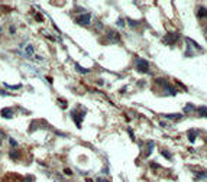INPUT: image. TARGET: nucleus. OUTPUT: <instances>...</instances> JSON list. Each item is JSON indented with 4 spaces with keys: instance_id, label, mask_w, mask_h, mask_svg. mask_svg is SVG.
Segmentation results:
<instances>
[{
    "instance_id": "4be33fe9",
    "label": "nucleus",
    "mask_w": 207,
    "mask_h": 182,
    "mask_svg": "<svg viewBox=\"0 0 207 182\" xmlns=\"http://www.w3.org/2000/svg\"><path fill=\"white\" fill-rule=\"evenodd\" d=\"M116 25H119V28H125V20H123V19H117Z\"/></svg>"
},
{
    "instance_id": "f3484780",
    "label": "nucleus",
    "mask_w": 207,
    "mask_h": 182,
    "mask_svg": "<svg viewBox=\"0 0 207 182\" xmlns=\"http://www.w3.org/2000/svg\"><path fill=\"white\" fill-rule=\"evenodd\" d=\"M10 158L15 159V161H18V159L20 158V153L18 152V150H10Z\"/></svg>"
},
{
    "instance_id": "2eb2a0df",
    "label": "nucleus",
    "mask_w": 207,
    "mask_h": 182,
    "mask_svg": "<svg viewBox=\"0 0 207 182\" xmlns=\"http://www.w3.org/2000/svg\"><path fill=\"white\" fill-rule=\"evenodd\" d=\"M194 110H196V107H194L191 103L186 104V107H184V113H187V114H190V113H191V111H194Z\"/></svg>"
},
{
    "instance_id": "f03ea898",
    "label": "nucleus",
    "mask_w": 207,
    "mask_h": 182,
    "mask_svg": "<svg viewBox=\"0 0 207 182\" xmlns=\"http://www.w3.org/2000/svg\"><path fill=\"white\" fill-rule=\"evenodd\" d=\"M136 70L142 74H149V62L143 58L136 59Z\"/></svg>"
},
{
    "instance_id": "7ed1b4c3",
    "label": "nucleus",
    "mask_w": 207,
    "mask_h": 182,
    "mask_svg": "<svg viewBox=\"0 0 207 182\" xmlns=\"http://www.w3.org/2000/svg\"><path fill=\"white\" fill-rule=\"evenodd\" d=\"M91 22V15L90 13H81L75 18V23L80 26H88Z\"/></svg>"
},
{
    "instance_id": "393cba45",
    "label": "nucleus",
    "mask_w": 207,
    "mask_h": 182,
    "mask_svg": "<svg viewBox=\"0 0 207 182\" xmlns=\"http://www.w3.org/2000/svg\"><path fill=\"white\" fill-rule=\"evenodd\" d=\"M127 133H129L130 139H132V140H135V135H133V132H132V129H127Z\"/></svg>"
},
{
    "instance_id": "39448f33",
    "label": "nucleus",
    "mask_w": 207,
    "mask_h": 182,
    "mask_svg": "<svg viewBox=\"0 0 207 182\" xmlns=\"http://www.w3.org/2000/svg\"><path fill=\"white\" fill-rule=\"evenodd\" d=\"M186 44H187V45H191L194 49H197V51H201V49H203V48H201V45H199L197 42H194L191 38H186ZM187 49H188V52H186V55L191 57V48H187Z\"/></svg>"
},
{
    "instance_id": "b1692460",
    "label": "nucleus",
    "mask_w": 207,
    "mask_h": 182,
    "mask_svg": "<svg viewBox=\"0 0 207 182\" xmlns=\"http://www.w3.org/2000/svg\"><path fill=\"white\" fill-rule=\"evenodd\" d=\"M96 182H109L106 178H103V176H99V178H96Z\"/></svg>"
},
{
    "instance_id": "1a4fd4ad",
    "label": "nucleus",
    "mask_w": 207,
    "mask_h": 182,
    "mask_svg": "<svg viewBox=\"0 0 207 182\" xmlns=\"http://www.w3.org/2000/svg\"><path fill=\"white\" fill-rule=\"evenodd\" d=\"M155 148V143L154 142H146V148H145V152H143V156L145 158H148V156L152 153V150H154Z\"/></svg>"
},
{
    "instance_id": "0eeeda50",
    "label": "nucleus",
    "mask_w": 207,
    "mask_h": 182,
    "mask_svg": "<svg viewBox=\"0 0 207 182\" xmlns=\"http://www.w3.org/2000/svg\"><path fill=\"white\" fill-rule=\"evenodd\" d=\"M0 116L3 117V119L10 120V119H13V110H12L10 107H5V109L0 110Z\"/></svg>"
},
{
    "instance_id": "a211bd4d",
    "label": "nucleus",
    "mask_w": 207,
    "mask_h": 182,
    "mask_svg": "<svg viewBox=\"0 0 207 182\" xmlns=\"http://www.w3.org/2000/svg\"><path fill=\"white\" fill-rule=\"evenodd\" d=\"M199 181H203V179H207V172H200V174H197L196 176Z\"/></svg>"
},
{
    "instance_id": "a878e982",
    "label": "nucleus",
    "mask_w": 207,
    "mask_h": 182,
    "mask_svg": "<svg viewBox=\"0 0 207 182\" xmlns=\"http://www.w3.org/2000/svg\"><path fill=\"white\" fill-rule=\"evenodd\" d=\"M35 19L38 20V22H42V20H44V19H42V18L39 16V13H36V15H35Z\"/></svg>"
},
{
    "instance_id": "20e7f679",
    "label": "nucleus",
    "mask_w": 207,
    "mask_h": 182,
    "mask_svg": "<svg viewBox=\"0 0 207 182\" xmlns=\"http://www.w3.org/2000/svg\"><path fill=\"white\" fill-rule=\"evenodd\" d=\"M178 41V33L177 32H168L164 39H162V42L165 44V45H174L175 42Z\"/></svg>"
},
{
    "instance_id": "c756f323",
    "label": "nucleus",
    "mask_w": 207,
    "mask_h": 182,
    "mask_svg": "<svg viewBox=\"0 0 207 182\" xmlns=\"http://www.w3.org/2000/svg\"><path fill=\"white\" fill-rule=\"evenodd\" d=\"M0 146H2V139H0Z\"/></svg>"
},
{
    "instance_id": "dca6fc26",
    "label": "nucleus",
    "mask_w": 207,
    "mask_h": 182,
    "mask_svg": "<svg viewBox=\"0 0 207 182\" xmlns=\"http://www.w3.org/2000/svg\"><path fill=\"white\" fill-rule=\"evenodd\" d=\"M75 70L80 72V74H88V72H90V70H88V68H83V67H80L78 64H75Z\"/></svg>"
},
{
    "instance_id": "9b49d317",
    "label": "nucleus",
    "mask_w": 207,
    "mask_h": 182,
    "mask_svg": "<svg viewBox=\"0 0 207 182\" xmlns=\"http://www.w3.org/2000/svg\"><path fill=\"white\" fill-rule=\"evenodd\" d=\"M197 135H199V130H190V132H188V140H190V142L191 143H194L196 142V137H197Z\"/></svg>"
},
{
    "instance_id": "aec40b11",
    "label": "nucleus",
    "mask_w": 207,
    "mask_h": 182,
    "mask_svg": "<svg viewBox=\"0 0 207 182\" xmlns=\"http://www.w3.org/2000/svg\"><path fill=\"white\" fill-rule=\"evenodd\" d=\"M22 182H35V178L32 175H26L25 178H23V181Z\"/></svg>"
},
{
    "instance_id": "f8f14e48",
    "label": "nucleus",
    "mask_w": 207,
    "mask_h": 182,
    "mask_svg": "<svg viewBox=\"0 0 207 182\" xmlns=\"http://www.w3.org/2000/svg\"><path fill=\"white\" fill-rule=\"evenodd\" d=\"M35 54V48H34V45H26V48H25V57H32Z\"/></svg>"
},
{
    "instance_id": "5701e85b",
    "label": "nucleus",
    "mask_w": 207,
    "mask_h": 182,
    "mask_svg": "<svg viewBox=\"0 0 207 182\" xmlns=\"http://www.w3.org/2000/svg\"><path fill=\"white\" fill-rule=\"evenodd\" d=\"M9 142H10V145H12V146H13V148H16V146H18V142H16V140H15L13 137H10V139H9Z\"/></svg>"
},
{
    "instance_id": "cd10ccee",
    "label": "nucleus",
    "mask_w": 207,
    "mask_h": 182,
    "mask_svg": "<svg viewBox=\"0 0 207 182\" xmlns=\"http://www.w3.org/2000/svg\"><path fill=\"white\" fill-rule=\"evenodd\" d=\"M16 32V28H15V26H12V28H10V33H15Z\"/></svg>"
},
{
    "instance_id": "412c9836",
    "label": "nucleus",
    "mask_w": 207,
    "mask_h": 182,
    "mask_svg": "<svg viewBox=\"0 0 207 182\" xmlns=\"http://www.w3.org/2000/svg\"><path fill=\"white\" fill-rule=\"evenodd\" d=\"M161 153H162V156H165V158H167V159H169V161H171V159H172V158H171V155H169V152H168V150H162V152H161Z\"/></svg>"
},
{
    "instance_id": "4468645a",
    "label": "nucleus",
    "mask_w": 207,
    "mask_h": 182,
    "mask_svg": "<svg viewBox=\"0 0 207 182\" xmlns=\"http://www.w3.org/2000/svg\"><path fill=\"white\" fill-rule=\"evenodd\" d=\"M164 117L169 119V120H180V119H182V114H180V113H177V114H164Z\"/></svg>"
},
{
    "instance_id": "ddd939ff",
    "label": "nucleus",
    "mask_w": 207,
    "mask_h": 182,
    "mask_svg": "<svg viewBox=\"0 0 207 182\" xmlns=\"http://www.w3.org/2000/svg\"><path fill=\"white\" fill-rule=\"evenodd\" d=\"M196 111H197V114H199V116H203V117H206V119H207V107H206V106L197 107V109H196Z\"/></svg>"
},
{
    "instance_id": "423d86ee",
    "label": "nucleus",
    "mask_w": 207,
    "mask_h": 182,
    "mask_svg": "<svg viewBox=\"0 0 207 182\" xmlns=\"http://www.w3.org/2000/svg\"><path fill=\"white\" fill-rule=\"evenodd\" d=\"M71 119L75 122L77 127H81V120H83V113H80L78 110H73L71 111Z\"/></svg>"
},
{
    "instance_id": "bb28decb",
    "label": "nucleus",
    "mask_w": 207,
    "mask_h": 182,
    "mask_svg": "<svg viewBox=\"0 0 207 182\" xmlns=\"http://www.w3.org/2000/svg\"><path fill=\"white\" fill-rule=\"evenodd\" d=\"M0 96H10L9 93H6V91H2L0 90Z\"/></svg>"
},
{
    "instance_id": "6ab92c4d",
    "label": "nucleus",
    "mask_w": 207,
    "mask_h": 182,
    "mask_svg": "<svg viewBox=\"0 0 207 182\" xmlns=\"http://www.w3.org/2000/svg\"><path fill=\"white\" fill-rule=\"evenodd\" d=\"M5 87L10 88V90H19V88H22V84H18V85H9V84H5Z\"/></svg>"
},
{
    "instance_id": "6e6552de",
    "label": "nucleus",
    "mask_w": 207,
    "mask_h": 182,
    "mask_svg": "<svg viewBox=\"0 0 207 182\" xmlns=\"http://www.w3.org/2000/svg\"><path fill=\"white\" fill-rule=\"evenodd\" d=\"M106 38H109L110 42H119V41H120V35L116 32V31H107Z\"/></svg>"
},
{
    "instance_id": "7c9ffc66",
    "label": "nucleus",
    "mask_w": 207,
    "mask_h": 182,
    "mask_svg": "<svg viewBox=\"0 0 207 182\" xmlns=\"http://www.w3.org/2000/svg\"><path fill=\"white\" fill-rule=\"evenodd\" d=\"M206 33H207V25H206Z\"/></svg>"
},
{
    "instance_id": "9d476101",
    "label": "nucleus",
    "mask_w": 207,
    "mask_h": 182,
    "mask_svg": "<svg viewBox=\"0 0 207 182\" xmlns=\"http://www.w3.org/2000/svg\"><path fill=\"white\" fill-rule=\"evenodd\" d=\"M197 16H199L200 19H204V18H207V7L199 6V9H197Z\"/></svg>"
},
{
    "instance_id": "f257e3e1",
    "label": "nucleus",
    "mask_w": 207,
    "mask_h": 182,
    "mask_svg": "<svg viewBox=\"0 0 207 182\" xmlns=\"http://www.w3.org/2000/svg\"><path fill=\"white\" fill-rule=\"evenodd\" d=\"M156 83L164 87V96H177V90L171 84H168L164 78H156Z\"/></svg>"
},
{
    "instance_id": "c85d7f7f",
    "label": "nucleus",
    "mask_w": 207,
    "mask_h": 182,
    "mask_svg": "<svg viewBox=\"0 0 207 182\" xmlns=\"http://www.w3.org/2000/svg\"><path fill=\"white\" fill-rule=\"evenodd\" d=\"M65 174H67V175H73V172H71L70 169H65Z\"/></svg>"
}]
</instances>
